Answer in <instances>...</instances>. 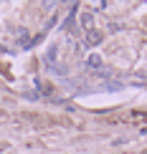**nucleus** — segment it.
<instances>
[{
  "instance_id": "7ed1b4c3",
  "label": "nucleus",
  "mask_w": 147,
  "mask_h": 154,
  "mask_svg": "<svg viewBox=\"0 0 147 154\" xmlns=\"http://www.w3.org/2000/svg\"><path fill=\"white\" fill-rule=\"evenodd\" d=\"M89 66H94V68H97V66H101V58H99L97 53H91V56H89Z\"/></svg>"
},
{
  "instance_id": "20e7f679",
  "label": "nucleus",
  "mask_w": 147,
  "mask_h": 154,
  "mask_svg": "<svg viewBox=\"0 0 147 154\" xmlns=\"http://www.w3.org/2000/svg\"><path fill=\"white\" fill-rule=\"evenodd\" d=\"M46 61H48V63H53V61H56V46H51V48H48V56H46Z\"/></svg>"
},
{
  "instance_id": "f257e3e1",
  "label": "nucleus",
  "mask_w": 147,
  "mask_h": 154,
  "mask_svg": "<svg viewBox=\"0 0 147 154\" xmlns=\"http://www.w3.org/2000/svg\"><path fill=\"white\" fill-rule=\"evenodd\" d=\"M101 41H104V35H101L99 30H89V33H86V38H84V43H86V46H99Z\"/></svg>"
},
{
  "instance_id": "f03ea898",
  "label": "nucleus",
  "mask_w": 147,
  "mask_h": 154,
  "mask_svg": "<svg viewBox=\"0 0 147 154\" xmlns=\"http://www.w3.org/2000/svg\"><path fill=\"white\" fill-rule=\"evenodd\" d=\"M91 23H94L91 13H81V25H84V28H91Z\"/></svg>"
}]
</instances>
